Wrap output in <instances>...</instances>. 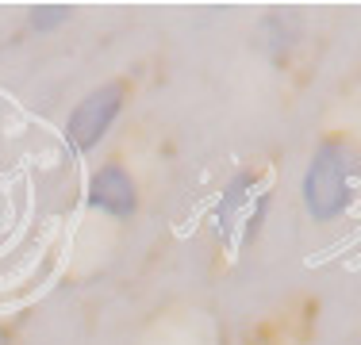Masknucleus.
Instances as JSON below:
<instances>
[{
	"label": "nucleus",
	"instance_id": "2",
	"mask_svg": "<svg viewBox=\"0 0 361 345\" xmlns=\"http://www.w3.org/2000/svg\"><path fill=\"white\" fill-rule=\"evenodd\" d=\"M123 84L119 81H108V84H97V89L89 92L77 108L70 111V119H66V146H70V153L77 158H85V153H92L100 142H104V134L111 131V123L119 119V111H123Z\"/></svg>",
	"mask_w": 361,
	"mask_h": 345
},
{
	"label": "nucleus",
	"instance_id": "8",
	"mask_svg": "<svg viewBox=\"0 0 361 345\" xmlns=\"http://www.w3.org/2000/svg\"><path fill=\"white\" fill-rule=\"evenodd\" d=\"M0 345H8V334L4 330H0Z\"/></svg>",
	"mask_w": 361,
	"mask_h": 345
},
{
	"label": "nucleus",
	"instance_id": "4",
	"mask_svg": "<svg viewBox=\"0 0 361 345\" xmlns=\"http://www.w3.org/2000/svg\"><path fill=\"white\" fill-rule=\"evenodd\" d=\"M85 203H89L92 211L108 215V219H119V222H123V219H131V215L139 211V184H135V177H131L123 165L108 161V165H100V169L89 177Z\"/></svg>",
	"mask_w": 361,
	"mask_h": 345
},
{
	"label": "nucleus",
	"instance_id": "5",
	"mask_svg": "<svg viewBox=\"0 0 361 345\" xmlns=\"http://www.w3.org/2000/svg\"><path fill=\"white\" fill-rule=\"evenodd\" d=\"M257 34H262V50L273 62H285L292 50H296V23L285 12H269L262 20V27H257Z\"/></svg>",
	"mask_w": 361,
	"mask_h": 345
},
{
	"label": "nucleus",
	"instance_id": "3",
	"mask_svg": "<svg viewBox=\"0 0 361 345\" xmlns=\"http://www.w3.org/2000/svg\"><path fill=\"white\" fill-rule=\"evenodd\" d=\"M262 192H265V184L257 180V172H250V169H238L235 177L227 180V188H223L219 200H216V211H212V230H216V238H219L223 249L238 246L243 222H246V215L254 211V203H257V196H262Z\"/></svg>",
	"mask_w": 361,
	"mask_h": 345
},
{
	"label": "nucleus",
	"instance_id": "7",
	"mask_svg": "<svg viewBox=\"0 0 361 345\" xmlns=\"http://www.w3.org/2000/svg\"><path fill=\"white\" fill-rule=\"evenodd\" d=\"M269 200H273V192L265 188V192L257 196L254 211L246 215V222H243V234H238V249H246V246H254V242H257V234H262V227H265V215H269Z\"/></svg>",
	"mask_w": 361,
	"mask_h": 345
},
{
	"label": "nucleus",
	"instance_id": "6",
	"mask_svg": "<svg viewBox=\"0 0 361 345\" xmlns=\"http://www.w3.org/2000/svg\"><path fill=\"white\" fill-rule=\"evenodd\" d=\"M70 15H73L70 4H35L27 12V27L47 34V31H58L62 23H70Z\"/></svg>",
	"mask_w": 361,
	"mask_h": 345
},
{
	"label": "nucleus",
	"instance_id": "1",
	"mask_svg": "<svg viewBox=\"0 0 361 345\" xmlns=\"http://www.w3.org/2000/svg\"><path fill=\"white\" fill-rule=\"evenodd\" d=\"M361 184V153L354 142L331 134L312 150L300 180V196H304V211L315 222H334L354 207Z\"/></svg>",
	"mask_w": 361,
	"mask_h": 345
}]
</instances>
